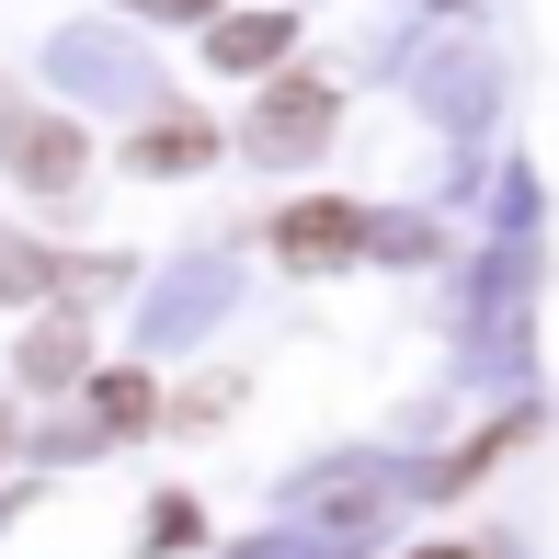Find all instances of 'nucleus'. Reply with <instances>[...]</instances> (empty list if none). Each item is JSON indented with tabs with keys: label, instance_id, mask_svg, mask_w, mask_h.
Returning <instances> with one entry per match:
<instances>
[{
	"label": "nucleus",
	"instance_id": "obj_12",
	"mask_svg": "<svg viewBox=\"0 0 559 559\" xmlns=\"http://www.w3.org/2000/svg\"><path fill=\"white\" fill-rule=\"evenodd\" d=\"M0 445H12V435H0Z\"/></svg>",
	"mask_w": 559,
	"mask_h": 559
},
{
	"label": "nucleus",
	"instance_id": "obj_4",
	"mask_svg": "<svg viewBox=\"0 0 559 559\" xmlns=\"http://www.w3.org/2000/svg\"><path fill=\"white\" fill-rule=\"evenodd\" d=\"M23 377H35V389H81V377H92V320L58 309L35 343H23Z\"/></svg>",
	"mask_w": 559,
	"mask_h": 559
},
{
	"label": "nucleus",
	"instance_id": "obj_7",
	"mask_svg": "<svg viewBox=\"0 0 559 559\" xmlns=\"http://www.w3.org/2000/svg\"><path fill=\"white\" fill-rule=\"evenodd\" d=\"M81 274H92V263H58V251H35V240H0V297H12V309H35L46 286L81 297Z\"/></svg>",
	"mask_w": 559,
	"mask_h": 559
},
{
	"label": "nucleus",
	"instance_id": "obj_3",
	"mask_svg": "<svg viewBox=\"0 0 559 559\" xmlns=\"http://www.w3.org/2000/svg\"><path fill=\"white\" fill-rule=\"evenodd\" d=\"M354 251H366V206H343V194H309V206L274 217V263L286 274H343Z\"/></svg>",
	"mask_w": 559,
	"mask_h": 559
},
{
	"label": "nucleus",
	"instance_id": "obj_8",
	"mask_svg": "<svg viewBox=\"0 0 559 559\" xmlns=\"http://www.w3.org/2000/svg\"><path fill=\"white\" fill-rule=\"evenodd\" d=\"M148 412H160V389H148L138 366H104V377H92V423H104V435H138Z\"/></svg>",
	"mask_w": 559,
	"mask_h": 559
},
{
	"label": "nucleus",
	"instance_id": "obj_11",
	"mask_svg": "<svg viewBox=\"0 0 559 559\" xmlns=\"http://www.w3.org/2000/svg\"><path fill=\"white\" fill-rule=\"evenodd\" d=\"M126 12H148V23H217V0H126Z\"/></svg>",
	"mask_w": 559,
	"mask_h": 559
},
{
	"label": "nucleus",
	"instance_id": "obj_5",
	"mask_svg": "<svg viewBox=\"0 0 559 559\" xmlns=\"http://www.w3.org/2000/svg\"><path fill=\"white\" fill-rule=\"evenodd\" d=\"M126 160H138V171H194V160H217V126L206 115H160V126L126 138Z\"/></svg>",
	"mask_w": 559,
	"mask_h": 559
},
{
	"label": "nucleus",
	"instance_id": "obj_1",
	"mask_svg": "<svg viewBox=\"0 0 559 559\" xmlns=\"http://www.w3.org/2000/svg\"><path fill=\"white\" fill-rule=\"evenodd\" d=\"M332 126H343V92L320 81V69H286V81H274L263 104H251L240 148H251V160H309V148L332 138Z\"/></svg>",
	"mask_w": 559,
	"mask_h": 559
},
{
	"label": "nucleus",
	"instance_id": "obj_9",
	"mask_svg": "<svg viewBox=\"0 0 559 559\" xmlns=\"http://www.w3.org/2000/svg\"><path fill=\"white\" fill-rule=\"evenodd\" d=\"M525 435H537V423H525V412H514V423H491V435H479V445H456L445 468H435V491H468V479H491V468H502V456H514Z\"/></svg>",
	"mask_w": 559,
	"mask_h": 559
},
{
	"label": "nucleus",
	"instance_id": "obj_10",
	"mask_svg": "<svg viewBox=\"0 0 559 559\" xmlns=\"http://www.w3.org/2000/svg\"><path fill=\"white\" fill-rule=\"evenodd\" d=\"M194 537H206V514H194V502H148V548H194Z\"/></svg>",
	"mask_w": 559,
	"mask_h": 559
},
{
	"label": "nucleus",
	"instance_id": "obj_6",
	"mask_svg": "<svg viewBox=\"0 0 559 559\" xmlns=\"http://www.w3.org/2000/svg\"><path fill=\"white\" fill-rule=\"evenodd\" d=\"M286 35H297L286 12H228V23H206V58H217V69H274V58H286Z\"/></svg>",
	"mask_w": 559,
	"mask_h": 559
},
{
	"label": "nucleus",
	"instance_id": "obj_2",
	"mask_svg": "<svg viewBox=\"0 0 559 559\" xmlns=\"http://www.w3.org/2000/svg\"><path fill=\"white\" fill-rule=\"evenodd\" d=\"M0 171L35 194H81L92 183V138L69 115H0Z\"/></svg>",
	"mask_w": 559,
	"mask_h": 559
}]
</instances>
